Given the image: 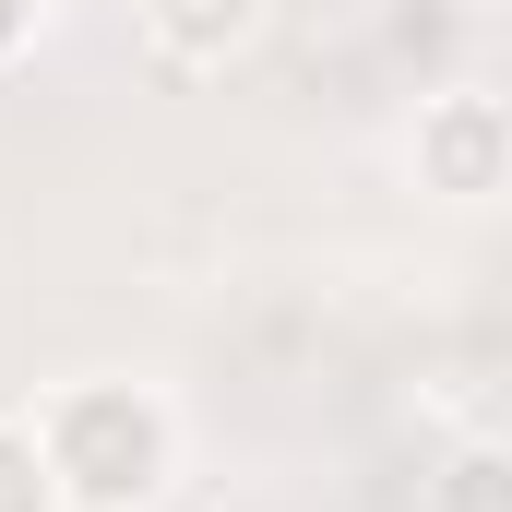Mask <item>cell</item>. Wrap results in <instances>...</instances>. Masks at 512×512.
Wrapping results in <instances>:
<instances>
[{"label": "cell", "mask_w": 512, "mask_h": 512, "mask_svg": "<svg viewBox=\"0 0 512 512\" xmlns=\"http://www.w3.org/2000/svg\"><path fill=\"white\" fill-rule=\"evenodd\" d=\"M0 512H60V465H48V441L12 429V417H0Z\"/></svg>", "instance_id": "obj_4"}, {"label": "cell", "mask_w": 512, "mask_h": 512, "mask_svg": "<svg viewBox=\"0 0 512 512\" xmlns=\"http://www.w3.org/2000/svg\"><path fill=\"white\" fill-rule=\"evenodd\" d=\"M24 24H36V0H0V60L24 48Z\"/></svg>", "instance_id": "obj_6"}, {"label": "cell", "mask_w": 512, "mask_h": 512, "mask_svg": "<svg viewBox=\"0 0 512 512\" xmlns=\"http://www.w3.org/2000/svg\"><path fill=\"white\" fill-rule=\"evenodd\" d=\"M143 24H155L167 60L215 72V60H239V48L262 36V0H143Z\"/></svg>", "instance_id": "obj_3"}, {"label": "cell", "mask_w": 512, "mask_h": 512, "mask_svg": "<svg viewBox=\"0 0 512 512\" xmlns=\"http://www.w3.org/2000/svg\"><path fill=\"white\" fill-rule=\"evenodd\" d=\"M417 179L453 191V203L512 191V108L501 96H429V120H417Z\"/></svg>", "instance_id": "obj_2"}, {"label": "cell", "mask_w": 512, "mask_h": 512, "mask_svg": "<svg viewBox=\"0 0 512 512\" xmlns=\"http://www.w3.org/2000/svg\"><path fill=\"white\" fill-rule=\"evenodd\" d=\"M48 465H60V501L72 512H143L167 489V405L131 382H84L48 405Z\"/></svg>", "instance_id": "obj_1"}, {"label": "cell", "mask_w": 512, "mask_h": 512, "mask_svg": "<svg viewBox=\"0 0 512 512\" xmlns=\"http://www.w3.org/2000/svg\"><path fill=\"white\" fill-rule=\"evenodd\" d=\"M441 512H512V453H453L441 465Z\"/></svg>", "instance_id": "obj_5"}]
</instances>
